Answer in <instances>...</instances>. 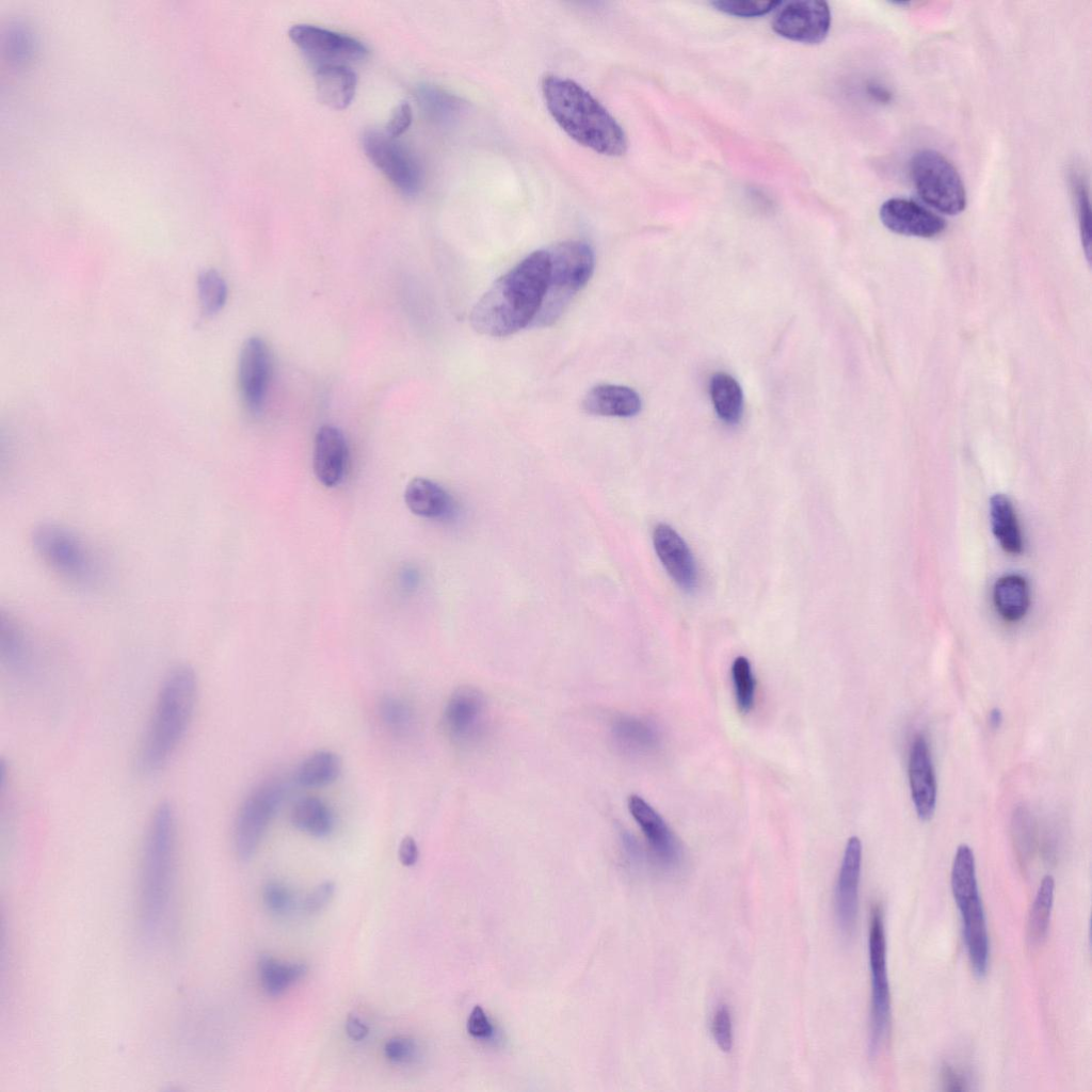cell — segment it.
<instances>
[{"instance_id": "cell-1", "label": "cell", "mask_w": 1092, "mask_h": 1092, "mask_svg": "<svg viewBox=\"0 0 1092 1092\" xmlns=\"http://www.w3.org/2000/svg\"><path fill=\"white\" fill-rule=\"evenodd\" d=\"M548 275L547 248L529 254L476 303L470 314L471 326L491 337H507L531 326L541 309Z\"/></svg>"}, {"instance_id": "cell-2", "label": "cell", "mask_w": 1092, "mask_h": 1092, "mask_svg": "<svg viewBox=\"0 0 1092 1092\" xmlns=\"http://www.w3.org/2000/svg\"><path fill=\"white\" fill-rule=\"evenodd\" d=\"M197 694V677L192 668L178 665L166 674L139 746L140 773L154 775L171 760L189 729Z\"/></svg>"}, {"instance_id": "cell-3", "label": "cell", "mask_w": 1092, "mask_h": 1092, "mask_svg": "<svg viewBox=\"0 0 1092 1092\" xmlns=\"http://www.w3.org/2000/svg\"><path fill=\"white\" fill-rule=\"evenodd\" d=\"M542 92L553 119L577 143L606 156L625 154L624 130L581 85L567 78L547 75L542 81Z\"/></svg>"}, {"instance_id": "cell-4", "label": "cell", "mask_w": 1092, "mask_h": 1092, "mask_svg": "<svg viewBox=\"0 0 1092 1092\" xmlns=\"http://www.w3.org/2000/svg\"><path fill=\"white\" fill-rule=\"evenodd\" d=\"M176 815L163 802L150 816L141 863V922L154 937L160 931L168 908L176 858Z\"/></svg>"}, {"instance_id": "cell-5", "label": "cell", "mask_w": 1092, "mask_h": 1092, "mask_svg": "<svg viewBox=\"0 0 1092 1092\" xmlns=\"http://www.w3.org/2000/svg\"><path fill=\"white\" fill-rule=\"evenodd\" d=\"M549 275L545 296L531 326L553 324L590 280L594 252L582 240H565L547 247Z\"/></svg>"}, {"instance_id": "cell-6", "label": "cell", "mask_w": 1092, "mask_h": 1092, "mask_svg": "<svg viewBox=\"0 0 1092 1092\" xmlns=\"http://www.w3.org/2000/svg\"><path fill=\"white\" fill-rule=\"evenodd\" d=\"M950 883L962 918L963 937L971 969L981 978L986 974L989 965V934L978 889L975 856L965 844L957 848Z\"/></svg>"}, {"instance_id": "cell-7", "label": "cell", "mask_w": 1092, "mask_h": 1092, "mask_svg": "<svg viewBox=\"0 0 1092 1092\" xmlns=\"http://www.w3.org/2000/svg\"><path fill=\"white\" fill-rule=\"evenodd\" d=\"M31 540L39 558L63 578L81 587L98 582V562L74 531L57 524H42L33 530Z\"/></svg>"}, {"instance_id": "cell-8", "label": "cell", "mask_w": 1092, "mask_h": 1092, "mask_svg": "<svg viewBox=\"0 0 1092 1092\" xmlns=\"http://www.w3.org/2000/svg\"><path fill=\"white\" fill-rule=\"evenodd\" d=\"M910 175L919 196L934 209L949 215L965 209L962 179L942 154L932 149L917 151L910 162Z\"/></svg>"}, {"instance_id": "cell-9", "label": "cell", "mask_w": 1092, "mask_h": 1092, "mask_svg": "<svg viewBox=\"0 0 1092 1092\" xmlns=\"http://www.w3.org/2000/svg\"><path fill=\"white\" fill-rule=\"evenodd\" d=\"M868 957L871 974L869 1053L874 1057L885 1044L890 1029V992L886 967V940L883 911L879 904L873 905L870 913Z\"/></svg>"}, {"instance_id": "cell-10", "label": "cell", "mask_w": 1092, "mask_h": 1092, "mask_svg": "<svg viewBox=\"0 0 1092 1092\" xmlns=\"http://www.w3.org/2000/svg\"><path fill=\"white\" fill-rule=\"evenodd\" d=\"M285 794L280 781L268 780L255 786L240 804L234 822V848L241 861L256 852Z\"/></svg>"}, {"instance_id": "cell-11", "label": "cell", "mask_w": 1092, "mask_h": 1092, "mask_svg": "<svg viewBox=\"0 0 1092 1092\" xmlns=\"http://www.w3.org/2000/svg\"><path fill=\"white\" fill-rule=\"evenodd\" d=\"M366 156L404 195H416L423 181L422 170L413 152L385 131L366 130L362 138Z\"/></svg>"}, {"instance_id": "cell-12", "label": "cell", "mask_w": 1092, "mask_h": 1092, "mask_svg": "<svg viewBox=\"0 0 1092 1092\" xmlns=\"http://www.w3.org/2000/svg\"><path fill=\"white\" fill-rule=\"evenodd\" d=\"M289 37L315 68L347 65L364 60L367 47L358 39L314 25H293Z\"/></svg>"}, {"instance_id": "cell-13", "label": "cell", "mask_w": 1092, "mask_h": 1092, "mask_svg": "<svg viewBox=\"0 0 1092 1092\" xmlns=\"http://www.w3.org/2000/svg\"><path fill=\"white\" fill-rule=\"evenodd\" d=\"M444 726L456 744L470 746L479 743L488 726V708L484 694L473 687L457 688L446 704Z\"/></svg>"}, {"instance_id": "cell-14", "label": "cell", "mask_w": 1092, "mask_h": 1092, "mask_svg": "<svg viewBox=\"0 0 1092 1092\" xmlns=\"http://www.w3.org/2000/svg\"><path fill=\"white\" fill-rule=\"evenodd\" d=\"M830 23L831 13L825 2L799 0L786 3L778 10L772 28L788 39L816 44L826 36Z\"/></svg>"}, {"instance_id": "cell-15", "label": "cell", "mask_w": 1092, "mask_h": 1092, "mask_svg": "<svg viewBox=\"0 0 1092 1092\" xmlns=\"http://www.w3.org/2000/svg\"><path fill=\"white\" fill-rule=\"evenodd\" d=\"M271 371V353L267 343L259 337L246 339L239 356L238 380L243 402L253 414L262 411Z\"/></svg>"}, {"instance_id": "cell-16", "label": "cell", "mask_w": 1092, "mask_h": 1092, "mask_svg": "<svg viewBox=\"0 0 1092 1092\" xmlns=\"http://www.w3.org/2000/svg\"><path fill=\"white\" fill-rule=\"evenodd\" d=\"M861 868L862 842L852 836L847 841L835 886L836 921L846 937L852 935L856 925Z\"/></svg>"}, {"instance_id": "cell-17", "label": "cell", "mask_w": 1092, "mask_h": 1092, "mask_svg": "<svg viewBox=\"0 0 1092 1092\" xmlns=\"http://www.w3.org/2000/svg\"><path fill=\"white\" fill-rule=\"evenodd\" d=\"M627 805L658 863L669 869L677 867L681 848L663 818L640 796L631 794Z\"/></svg>"}, {"instance_id": "cell-18", "label": "cell", "mask_w": 1092, "mask_h": 1092, "mask_svg": "<svg viewBox=\"0 0 1092 1092\" xmlns=\"http://www.w3.org/2000/svg\"><path fill=\"white\" fill-rule=\"evenodd\" d=\"M880 219L890 231L919 238H932L945 229V221L919 204L894 197L880 208Z\"/></svg>"}, {"instance_id": "cell-19", "label": "cell", "mask_w": 1092, "mask_h": 1092, "mask_svg": "<svg viewBox=\"0 0 1092 1092\" xmlns=\"http://www.w3.org/2000/svg\"><path fill=\"white\" fill-rule=\"evenodd\" d=\"M911 797L920 820L932 818L936 806V780L928 742L917 735L909 756Z\"/></svg>"}, {"instance_id": "cell-20", "label": "cell", "mask_w": 1092, "mask_h": 1092, "mask_svg": "<svg viewBox=\"0 0 1092 1092\" xmlns=\"http://www.w3.org/2000/svg\"><path fill=\"white\" fill-rule=\"evenodd\" d=\"M655 551L672 579L682 589L692 590L697 582V568L689 547L669 525L659 524L653 531Z\"/></svg>"}, {"instance_id": "cell-21", "label": "cell", "mask_w": 1092, "mask_h": 1092, "mask_svg": "<svg viewBox=\"0 0 1092 1092\" xmlns=\"http://www.w3.org/2000/svg\"><path fill=\"white\" fill-rule=\"evenodd\" d=\"M0 658L9 674L19 681L29 682L37 674V657L32 642L11 620L1 621Z\"/></svg>"}, {"instance_id": "cell-22", "label": "cell", "mask_w": 1092, "mask_h": 1092, "mask_svg": "<svg viewBox=\"0 0 1092 1092\" xmlns=\"http://www.w3.org/2000/svg\"><path fill=\"white\" fill-rule=\"evenodd\" d=\"M348 447L343 433L336 427L323 425L315 438L312 467L317 480L332 487L343 477Z\"/></svg>"}, {"instance_id": "cell-23", "label": "cell", "mask_w": 1092, "mask_h": 1092, "mask_svg": "<svg viewBox=\"0 0 1092 1092\" xmlns=\"http://www.w3.org/2000/svg\"><path fill=\"white\" fill-rule=\"evenodd\" d=\"M641 406V398L636 390L616 384L595 385L582 400L584 412L601 417L629 418L636 416Z\"/></svg>"}, {"instance_id": "cell-24", "label": "cell", "mask_w": 1092, "mask_h": 1092, "mask_svg": "<svg viewBox=\"0 0 1092 1092\" xmlns=\"http://www.w3.org/2000/svg\"><path fill=\"white\" fill-rule=\"evenodd\" d=\"M610 732L614 745L630 756L647 755L654 752L660 742L657 727L639 717L623 714L615 718Z\"/></svg>"}, {"instance_id": "cell-25", "label": "cell", "mask_w": 1092, "mask_h": 1092, "mask_svg": "<svg viewBox=\"0 0 1092 1092\" xmlns=\"http://www.w3.org/2000/svg\"><path fill=\"white\" fill-rule=\"evenodd\" d=\"M315 83L319 100L335 109H346L353 100L357 78L347 65H326L315 68Z\"/></svg>"}, {"instance_id": "cell-26", "label": "cell", "mask_w": 1092, "mask_h": 1092, "mask_svg": "<svg viewBox=\"0 0 1092 1092\" xmlns=\"http://www.w3.org/2000/svg\"><path fill=\"white\" fill-rule=\"evenodd\" d=\"M404 501L412 513L425 518H446L453 511L450 495L436 482L414 478L406 485Z\"/></svg>"}, {"instance_id": "cell-27", "label": "cell", "mask_w": 1092, "mask_h": 1092, "mask_svg": "<svg viewBox=\"0 0 1092 1092\" xmlns=\"http://www.w3.org/2000/svg\"><path fill=\"white\" fill-rule=\"evenodd\" d=\"M993 601L999 615L1007 622L1021 621L1030 606V589L1027 580L1015 574L1000 577L993 590Z\"/></svg>"}, {"instance_id": "cell-28", "label": "cell", "mask_w": 1092, "mask_h": 1092, "mask_svg": "<svg viewBox=\"0 0 1092 1092\" xmlns=\"http://www.w3.org/2000/svg\"><path fill=\"white\" fill-rule=\"evenodd\" d=\"M290 820L295 829L318 838L330 835L335 825L332 809L317 797L298 800L291 809Z\"/></svg>"}, {"instance_id": "cell-29", "label": "cell", "mask_w": 1092, "mask_h": 1092, "mask_svg": "<svg viewBox=\"0 0 1092 1092\" xmlns=\"http://www.w3.org/2000/svg\"><path fill=\"white\" fill-rule=\"evenodd\" d=\"M991 524L995 537L1001 548L1011 555L1023 550V536L1016 513L1008 497L997 494L991 498Z\"/></svg>"}, {"instance_id": "cell-30", "label": "cell", "mask_w": 1092, "mask_h": 1092, "mask_svg": "<svg viewBox=\"0 0 1092 1092\" xmlns=\"http://www.w3.org/2000/svg\"><path fill=\"white\" fill-rule=\"evenodd\" d=\"M717 415L726 423H737L743 413V394L738 382L724 372L716 373L709 385Z\"/></svg>"}, {"instance_id": "cell-31", "label": "cell", "mask_w": 1092, "mask_h": 1092, "mask_svg": "<svg viewBox=\"0 0 1092 1092\" xmlns=\"http://www.w3.org/2000/svg\"><path fill=\"white\" fill-rule=\"evenodd\" d=\"M306 973L304 963H280L269 954H262L258 961L260 983L270 996H279Z\"/></svg>"}, {"instance_id": "cell-32", "label": "cell", "mask_w": 1092, "mask_h": 1092, "mask_svg": "<svg viewBox=\"0 0 1092 1092\" xmlns=\"http://www.w3.org/2000/svg\"><path fill=\"white\" fill-rule=\"evenodd\" d=\"M340 771L339 756L328 750H319L303 760L298 769L296 780L305 787H323L333 783Z\"/></svg>"}, {"instance_id": "cell-33", "label": "cell", "mask_w": 1092, "mask_h": 1092, "mask_svg": "<svg viewBox=\"0 0 1092 1092\" xmlns=\"http://www.w3.org/2000/svg\"><path fill=\"white\" fill-rule=\"evenodd\" d=\"M1055 880L1045 876L1037 890L1027 920V941L1037 946L1045 938L1054 902Z\"/></svg>"}, {"instance_id": "cell-34", "label": "cell", "mask_w": 1092, "mask_h": 1092, "mask_svg": "<svg viewBox=\"0 0 1092 1092\" xmlns=\"http://www.w3.org/2000/svg\"><path fill=\"white\" fill-rule=\"evenodd\" d=\"M197 291L202 310L206 316L219 312L227 300V285L214 269L204 270L197 277Z\"/></svg>"}, {"instance_id": "cell-35", "label": "cell", "mask_w": 1092, "mask_h": 1092, "mask_svg": "<svg viewBox=\"0 0 1092 1092\" xmlns=\"http://www.w3.org/2000/svg\"><path fill=\"white\" fill-rule=\"evenodd\" d=\"M379 716L385 727L399 736L406 735L414 724L413 710L408 704L390 695L380 701Z\"/></svg>"}, {"instance_id": "cell-36", "label": "cell", "mask_w": 1092, "mask_h": 1092, "mask_svg": "<svg viewBox=\"0 0 1092 1092\" xmlns=\"http://www.w3.org/2000/svg\"><path fill=\"white\" fill-rule=\"evenodd\" d=\"M732 677L737 706L742 712H749L754 704L755 679L750 661L745 657L739 656L734 660Z\"/></svg>"}, {"instance_id": "cell-37", "label": "cell", "mask_w": 1092, "mask_h": 1092, "mask_svg": "<svg viewBox=\"0 0 1092 1092\" xmlns=\"http://www.w3.org/2000/svg\"><path fill=\"white\" fill-rule=\"evenodd\" d=\"M421 110L432 119L443 121L455 109V100L448 94L429 85H421L416 91Z\"/></svg>"}, {"instance_id": "cell-38", "label": "cell", "mask_w": 1092, "mask_h": 1092, "mask_svg": "<svg viewBox=\"0 0 1092 1092\" xmlns=\"http://www.w3.org/2000/svg\"><path fill=\"white\" fill-rule=\"evenodd\" d=\"M780 3L775 0H718L712 2V5L729 15L755 17L771 12Z\"/></svg>"}, {"instance_id": "cell-39", "label": "cell", "mask_w": 1092, "mask_h": 1092, "mask_svg": "<svg viewBox=\"0 0 1092 1092\" xmlns=\"http://www.w3.org/2000/svg\"><path fill=\"white\" fill-rule=\"evenodd\" d=\"M711 1033L718 1047L729 1053L734 1045L733 1019L728 1007L720 1005L713 1013Z\"/></svg>"}, {"instance_id": "cell-40", "label": "cell", "mask_w": 1092, "mask_h": 1092, "mask_svg": "<svg viewBox=\"0 0 1092 1092\" xmlns=\"http://www.w3.org/2000/svg\"><path fill=\"white\" fill-rule=\"evenodd\" d=\"M263 903L267 909L276 915H286L294 906L292 892L282 883L271 882L263 889Z\"/></svg>"}, {"instance_id": "cell-41", "label": "cell", "mask_w": 1092, "mask_h": 1092, "mask_svg": "<svg viewBox=\"0 0 1092 1092\" xmlns=\"http://www.w3.org/2000/svg\"><path fill=\"white\" fill-rule=\"evenodd\" d=\"M384 1055L392 1063H408L417 1056V1045L410 1038L396 1037L385 1043Z\"/></svg>"}, {"instance_id": "cell-42", "label": "cell", "mask_w": 1092, "mask_h": 1092, "mask_svg": "<svg viewBox=\"0 0 1092 1092\" xmlns=\"http://www.w3.org/2000/svg\"><path fill=\"white\" fill-rule=\"evenodd\" d=\"M1076 197L1082 246L1087 257L1089 258L1091 245V214L1088 193L1082 184L1077 186Z\"/></svg>"}, {"instance_id": "cell-43", "label": "cell", "mask_w": 1092, "mask_h": 1092, "mask_svg": "<svg viewBox=\"0 0 1092 1092\" xmlns=\"http://www.w3.org/2000/svg\"><path fill=\"white\" fill-rule=\"evenodd\" d=\"M1012 825L1016 845L1025 855L1031 849L1033 839V824L1029 814L1023 808L1017 809L1013 815Z\"/></svg>"}, {"instance_id": "cell-44", "label": "cell", "mask_w": 1092, "mask_h": 1092, "mask_svg": "<svg viewBox=\"0 0 1092 1092\" xmlns=\"http://www.w3.org/2000/svg\"><path fill=\"white\" fill-rule=\"evenodd\" d=\"M467 1032L475 1039L488 1040L494 1035L495 1029L487 1014L481 1006H475L467 1018Z\"/></svg>"}, {"instance_id": "cell-45", "label": "cell", "mask_w": 1092, "mask_h": 1092, "mask_svg": "<svg viewBox=\"0 0 1092 1092\" xmlns=\"http://www.w3.org/2000/svg\"><path fill=\"white\" fill-rule=\"evenodd\" d=\"M335 884L326 881L318 885L304 900L303 908L307 913H317L324 909L333 899Z\"/></svg>"}, {"instance_id": "cell-46", "label": "cell", "mask_w": 1092, "mask_h": 1092, "mask_svg": "<svg viewBox=\"0 0 1092 1092\" xmlns=\"http://www.w3.org/2000/svg\"><path fill=\"white\" fill-rule=\"evenodd\" d=\"M412 118L413 112L411 106L407 102L399 103L389 117L385 132L389 136L397 139L408 129L412 124Z\"/></svg>"}, {"instance_id": "cell-47", "label": "cell", "mask_w": 1092, "mask_h": 1092, "mask_svg": "<svg viewBox=\"0 0 1092 1092\" xmlns=\"http://www.w3.org/2000/svg\"><path fill=\"white\" fill-rule=\"evenodd\" d=\"M941 1076L942 1082L948 1091H963L968 1089V1082L965 1074L951 1064H943Z\"/></svg>"}, {"instance_id": "cell-48", "label": "cell", "mask_w": 1092, "mask_h": 1092, "mask_svg": "<svg viewBox=\"0 0 1092 1092\" xmlns=\"http://www.w3.org/2000/svg\"><path fill=\"white\" fill-rule=\"evenodd\" d=\"M398 854L402 865L410 867L416 864L419 851L417 844L412 836H405L402 838Z\"/></svg>"}, {"instance_id": "cell-49", "label": "cell", "mask_w": 1092, "mask_h": 1092, "mask_svg": "<svg viewBox=\"0 0 1092 1092\" xmlns=\"http://www.w3.org/2000/svg\"><path fill=\"white\" fill-rule=\"evenodd\" d=\"M346 1031L354 1041H362L369 1033L368 1027L354 1015H350L348 1017L346 1022Z\"/></svg>"}, {"instance_id": "cell-50", "label": "cell", "mask_w": 1092, "mask_h": 1092, "mask_svg": "<svg viewBox=\"0 0 1092 1092\" xmlns=\"http://www.w3.org/2000/svg\"><path fill=\"white\" fill-rule=\"evenodd\" d=\"M1003 721L1002 712L999 708L994 707L989 711L987 722L991 728L998 729Z\"/></svg>"}]
</instances>
